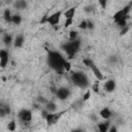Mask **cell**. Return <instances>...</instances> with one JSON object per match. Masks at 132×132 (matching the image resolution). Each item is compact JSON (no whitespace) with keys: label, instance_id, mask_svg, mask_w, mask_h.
I'll use <instances>...</instances> for the list:
<instances>
[{"label":"cell","instance_id":"obj_1","mask_svg":"<svg viewBox=\"0 0 132 132\" xmlns=\"http://www.w3.org/2000/svg\"><path fill=\"white\" fill-rule=\"evenodd\" d=\"M47 61H48V65L56 72L62 73L63 71H65L64 70V64H65V62L67 60L60 53H58V52H50Z\"/></svg>","mask_w":132,"mask_h":132},{"label":"cell","instance_id":"obj_2","mask_svg":"<svg viewBox=\"0 0 132 132\" xmlns=\"http://www.w3.org/2000/svg\"><path fill=\"white\" fill-rule=\"evenodd\" d=\"M129 11H130V5H127L120 10H118L113 14V21L114 23L120 27V28H125L127 27V20L129 16Z\"/></svg>","mask_w":132,"mask_h":132},{"label":"cell","instance_id":"obj_3","mask_svg":"<svg viewBox=\"0 0 132 132\" xmlns=\"http://www.w3.org/2000/svg\"><path fill=\"white\" fill-rule=\"evenodd\" d=\"M71 81L78 88H86L89 85V78L82 71H74L71 73Z\"/></svg>","mask_w":132,"mask_h":132},{"label":"cell","instance_id":"obj_4","mask_svg":"<svg viewBox=\"0 0 132 132\" xmlns=\"http://www.w3.org/2000/svg\"><path fill=\"white\" fill-rule=\"evenodd\" d=\"M79 46H80V42L78 39L76 40H69L67 42H65L63 45H62V48L64 50V52L66 53L67 57L69 59L73 58L75 56V54L78 52L79 50Z\"/></svg>","mask_w":132,"mask_h":132},{"label":"cell","instance_id":"obj_5","mask_svg":"<svg viewBox=\"0 0 132 132\" xmlns=\"http://www.w3.org/2000/svg\"><path fill=\"white\" fill-rule=\"evenodd\" d=\"M82 62H84V64H85L86 66H88V67L92 70V72L94 73V75L97 77L98 80H102V79L104 78V76H103L101 70L95 65V63L93 62V60H91V59H84Z\"/></svg>","mask_w":132,"mask_h":132},{"label":"cell","instance_id":"obj_6","mask_svg":"<svg viewBox=\"0 0 132 132\" xmlns=\"http://www.w3.org/2000/svg\"><path fill=\"white\" fill-rule=\"evenodd\" d=\"M18 119L22 123H30L32 121V111L28 108H23L19 111Z\"/></svg>","mask_w":132,"mask_h":132},{"label":"cell","instance_id":"obj_7","mask_svg":"<svg viewBox=\"0 0 132 132\" xmlns=\"http://www.w3.org/2000/svg\"><path fill=\"white\" fill-rule=\"evenodd\" d=\"M63 113H64V111H60V112H57V111H55V112H48V113L46 114V117L44 118L45 121H46V124L50 125V126L56 124L57 121L61 118V116H62Z\"/></svg>","mask_w":132,"mask_h":132},{"label":"cell","instance_id":"obj_8","mask_svg":"<svg viewBox=\"0 0 132 132\" xmlns=\"http://www.w3.org/2000/svg\"><path fill=\"white\" fill-rule=\"evenodd\" d=\"M62 16V11L59 10V11H56L52 14H50L48 16H46V23L52 25V26H56L59 24L60 22V19Z\"/></svg>","mask_w":132,"mask_h":132},{"label":"cell","instance_id":"obj_9","mask_svg":"<svg viewBox=\"0 0 132 132\" xmlns=\"http://www.w3.org/2000/svg\"><path fill=\"white\" fill-rule=\"evenodd\" d=\"M56 96L59 100H66L70 96V91L66 87H60L56 90Z\"/></svg>","mask_w":132,"mask_h":132},{"label":"cell","instance_id":"obj_10","mask_svg":"<svg viewBox=\"0 0 132 132\" xmlns=\"http://www.w3.org/2000/svg\"><path fill=\"white\" fill-rule=\"evenodd\" d=\"M8 60H9V53L6 50H1L0 51V66L2 69H4L6 67V65L8 64Z\"/></svg>","mask_w":132,"mask_h":132},{"label":"cell","instance_id":"obj_11","mask_svg":"<svg viewBox=\"0 0 132 132\" xmlns=\"http://www.w3.org/2000/svg\"><path fill=\"white\" fill-rule=\"evenodd\" d=\"M116 88H117V84H116V80H113V79H107V80H105V82L103 85V89L107 93L113 92L116 90Z\"/></svg>","mask_w":132,"mask_h":132},{"label":"cell","instance_id":"obj_12","mask_svg":"<svg viewBox=\"0 0 132 132\" xmlns=\"http://www.w3.org/2000/svg\"><path fill=\"white\" fill-rule=\"evenodd\" d=\"M112 116V111L110 110L109 107H102L99 110V117L103 120H109Z\"/></svg>","mask_w":132,"mask_h":132},{"label":"cell","instance_id":"obj_13","mask_svg":"<svg viewBox=\"0 0 132 132\" xmlns=\"http://www.w3.org/2000/svg\"><path fill=\"white\" fill-rule=\"evenodd\" d=\"M13 7L16 10H24L28 7V2L26 0H14Z\"/></svg>","mask_w":132,"mask_h":132},{"label":"cell","instance_id":"obj_14","mask_svg":"<svg viewBox=\"0 0 132 132\" xmlns=\"http://www.w3.org/2000/svg\"><path fill=\"white\" fill-rule=\"evenodd\" d=\"M25 43V37L23 34H18L13 39V45L15 47H22Z\"/></svg>","mask_w":132,"mask_h":132},{"label":"cell","instance_id":"obj_15","mask_svg":"<svg viewBox=\"0 0 132 132\" xmlns=\"http://www.w3.org/2000/svg\"><path fill=\"white\" fill-rule=\"evenodd\" d=\"M98 130L101 132H107L110 128V123L109 120H104V122H99L98 123Z\"/></svg>","mask_w":132,"mask_h":132},{"label":"cell","instance_id":"obj_16","mask_svg":"<svg viewBox=\"0 0 132 132\" xmlns=\"http://www.w3.org/2000/svg\"><path fill=\"white\" fill-rule=\"evenodd\" d=\"M13 39L14 38H13V36L10 33H5L3 35V37H2V42H3L4 45L9 46V45L13 44Z\"/></svg>","mask_w":132,"mask_h":132},{"label":"cell","instance_id":"obj_17","mask_svg":"<svg viewBox=\"0 0 132 132\" xmlns=\"http://www.w3.org/2000/svg\"><path fill=\"white\" fill-rule=\"evenodd\" d=\"M44 109H46L48 112H55L57 111V104L54 101L47 100V102L44 104Z\"/></svg>","mask_w":132,"mask_h":132},{"label":"cell","instance_id":"obj_18","mask_svg":"<svg viewBox=\"0 0 132 132\" xmlns=\"http://www.w3.org/2000/svg\"><path fill=\"white\" fill-rule=\"evenodd\" d=\"M75 11H76V6L70 7L67 10H65V12H64L65 19H73L74 18V14H75Z\"/></svg>","mask_w":132,"mask_h":132},{"label":"cell","instance_id":"obj_19","mask_svg":"<svg viewBox=\"0 0 132 132\" xmlns=\"http://www.w3.org/2000/svg\"><path fill=\"white\" fill-rule=\"evenodd\" d=\"M9 113H10V108H9V106L4 105V104L2 103L1 106H0V116H1V118H4V117L8 116Z\"/></svg>","mask_w":132,"mask_h":132},{"label":"cell","instance_id":"obj_20","mask_svg":"<svg viewBox=\"0 0 132 132\" xmlns=\"http://www.w3.org/2000/svg\"><path fill=\"white\" fill-rule=\"evenodd\" d=\"M11 18H12V13L10 11L9 8H5L3 11V19L6 23H11Z\"/></svg>","mask_w":132,"mask_h":132},{"label":"cell","instance_id":"obj_21","mask_svg":"<svg viewBox=\"0 0 132 132\" xmlns=\"http://www.w3.org/2000/svg\"><path fill=\"white\" fill-rule=\"evenodd\" d=\"M11 23H12L13 25H20V24L22 23V16H21L19 13H14V14H12Z\"/></svg>","mask_w":132,"mask_h":132},{"label":"cell","instance_id":"obj_22","mask_svg":"<svg viewBox=\"0 0 132 132\" xmlns=\"http://www.w3.org/2000/svg\"><path fill=\"white\" fill-rule=\"evenodd\" d=\"M78 39V32L75 30H71L69 32V40H76Z\"/></svg>","mask_w":132,"mask_h":132},{"label":"cell","instance_id":"obj_23","mask_svg":"<svg viewBox=\"0 0 132 132\" xmlns=\"http://www.w3.org/2000/svg\"><path fill=\"white\" fill-rule=\"evenodd\" d=\"M16 129V123H15V121H10L9 123H8V125H7V130H9V131H14Z\"/></svg>","mask_w":132,"mask_h":132},{"label":"cell","instance_id":"obj_24","mask_svg":"<svg viewBox=\"0 0 132 132\" xmlns=\"http://www.w3.org/2000/svg\"><path fill=\"white\" fill-rule=\"evenodd\" d=\"M78 28L81 29V30H86V29H88V21H87V20H82V21H80L79 24H78Z\"/></svg>","mask_w":132,"mask_h":132},{"label":"cell","instance_id":"obj_25","mask_svg":"<svg viewBox=\"0 0 132 132\" xmlns=\"http://www.w3.org/2000/svg\"><path fill=\"white\" fill-rule=\"evenodd\" d=\"M84 10H85V12H86V13L91 14V13H93V12H94L95 8H94V6H93V5H87V6H85Z\"/></svg>","mask_w":132,"mask_h":132},{"label":"cell","instance_id":"obj_26","mask_svg":"<svg viewBox=\"0 0 132 132\" xmlns=\"http://www.w3.org/2000/svg\"><path fill=\"white\" fill-rule=\"evenodd\" d=\"M64 70H65L66 72H69V71L71 70V64H70L69 61H66V62H65V64H64Z\"/></svg>","mask_w":132,"mask_h":132},{"label":"cell","instance_id":"obj_27","mask_svg":"<svg viewBox=\"0 0 132 132\" xmlns=\"http://www.w3.org/2000/svg\"><path fill=\"white\" fill-rule=\"evenodd\" d=\"M91 96V91H87L84 95H82V101H87Z\"/></svg>","mask_w":132,"mask_h":132},{"label":"cell","instance_id":"obj_28","mask_svg":"<svg viewBox=\"0 0 132 132\" xmlns=\"http://www.w3.org/2000/svg\"><path fill=\"white\" fill-rule=\"evenodd\" d=\"M92 90H93L94 92L98 93V91H99V81H96V82L92 86Z\"/></svg>","mask_w":132,"mask_h":132},{"label":"cell","instance_id":"obj_29","mask_svg":"<svg viewBox=\"0 0 132 132\" xmlns=\"http://www.w3.org/2000/svg\"><path fill=\"white\" fill-rule=\"evenodd\" d=\"M73 23V19H66V21H65V28H68L71 24Z\"/></svg>","mask_w":132,"mask_h":132},{"label":"cell","instance_id":"obj_30","mask_svg":"<svg viewBox=\"0 0 132 132\" xmlns=\"http://www.w3.org/2000/svg\"><path fill=\"white\" fill-rule=\"evenodd\" d=\"M98 117H99V116H96V114H94V113L90 114V119H91L92 121H94V122H98Z\"/></svg>","mask_w":132,"mask_h":132},{"label":"cell","instance_id":"obj_31","mask_svg":"<svg viewBox=\"0 0 132 132\" xmlns=\"http://www.w3.org/2000/svg\"><path fill=\"white\" fill-rule=\"evenodd\" d=\"M88 29H90V30L94 29V23L92 21H88Z\"/></svg>","mask_w":132,"mask_h":132},{"label":"cell","instance_id":"obj_32","mask_svg":"<svg viewBox=\"0 0 132 132\" xmlns=\"http://www.w3.org/2000/svg\"><path fill=\"white\" fill-rule=\"evenodd\" d=\"M99 3H100L101 6L104 8V7H105V4H106V0H99Z\"/></svg>","mask_w":132,"mask_h":132}]
</instances>
